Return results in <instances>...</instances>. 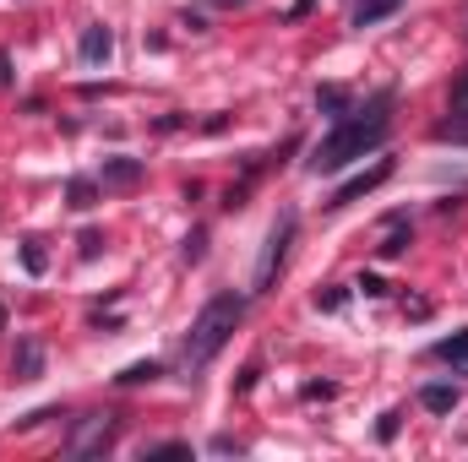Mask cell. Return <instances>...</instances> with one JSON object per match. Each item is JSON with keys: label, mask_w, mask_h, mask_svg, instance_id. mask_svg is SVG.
Segmentation results:
<instances>
[{"label": "cell", "mask_w": 468, "mask_h": 462, "mask_svg": "<svg viewBox=\"0 0 468 462\" xmlns=\"http://www.w3.org/2000/svg\"><path fill=\"white\" fill-rule=\"evenodd\" d=\"M431 136H436V142H452V147H468V110H452L447 120H436Z\"/></svg>", "instance_id": "cell-10"}, {"label": "cell", "mask_w": 468, "mask_h": 462, "mask_svg": "<svg viewBox=\"0 0 468 462\" xmlns=\"http://www.w3.org/2000/svg\"><path fill=\"white\" fill-rule=\"evenodd\" d=\"M387 174H392V158H376L365 174H354L349 185H338V191H333V202H327V207H349V202H359V196H370Z\"/></svg>", "instance_id": "cell-5"}, {"label": "cell", "mask_w": 468, "mask_h": 462, "mask_svg": "<svg viewBox=\"0 0 468 462\" xmlns=\"http://www.w3.org/2000/svg\"><path fill=\"white\" fill-rule=\"evenodd\" d=\"M202 250H207V229H191V239H186V261H202Z\"/></svg>", "instance_id": "cell-18"}, {"label": "cell", "mask_w": 468, "mask_h": 462, "mask_svg": "<svg viewBox=\"0 0 468 462\" xmlns=\"http://www.w3.org/2000/svg\"><path fill=\"white\" fill-rule=\"evenodd\" d=\"M436 359H447L458 375H468V332H452V338H441V343L431 348Z\"/></svg>", "instance_id": "cell-9"}, {"label": "cell", "mask_w": 468, "mask_h": 462, "mask_svg": "<svg viewBox=\"0 0 468 462\" xmlns=\"http://www.w3.org/2000/svg\"><path fill=\"white\" fill-rule=\"evenodd\" d=\"M66 202H71V207H82V213H88V207H93V202H99V180H88V174H77V180H71V185H66Z\"/></svg>", "instance_id": "cell-13"}, {"label": "cell", "mask_w": 468, "mask_h": 462, "mask_svg": "<svg viewBox=\"0 0 468 462\" xmlns=\"http://www.w3.org/2000/svg\"><path fill=\"white\" fill-rule=\"evenodd\" d=\"M316 110H327V115H349V93H344V88H322V93H316Z\"/></svg>", "instance_id": "cell-14"}, {"label": "cell", "mask_w": 468, "mask_h": 462, "mask_svg": "<svg viewBox=\"0 0 468 462\" xmlns=\"http://www.w3.org/2000/svg\"><path fill=\"white\" fill-rule=\"evenodd\" d=\"M294 229H300V213H294V207H283V213H278V224H272V234H267V256H261V267H256V289H261V294L278 283L283 256H289V245H294Z\"/></svg>", "instance_id": "cell-3"}, {"label": "cell", "mask_w": 468, "mask_h": 462, "mask_svg": "<svg viewBox=\"0 0 468 462\" xmlns=\"http://www.w3.org/2000/svg\"><path fill=\"white\" fill-rule=\"evenodd\" d=\"M147 457H191L186 441H164V446H147Z\"/></svg>", "instance_id": "cell-17"}, {"label": "cell", "mask_w": 468, "mask_h": 462, "mask_svg": "<svg viewBox=\"0 0 468 462\" xmlns=\"http://www.w3.org/2000/svg\"><path fill=\"white\" fill-rule=\"evenodd\" d=\"M11 375H16V381H38V375H44V348L33 343V338L16 343V364H11Z\"/></svg>", "instance_id": "cell-7"}, {"label": "cell", "mask_w": 468, "mask_h": 462, "mask_svg": "<svg viewBox=\"0 0 468 462\" xmlns=\"http://www.w3.org/2000/svg\"><path fill=\"white\" fill-rule=\"evenodd\" d=\"M22 267H27V272H44V267H49V261H44V250H38V239H27V245H22Z\"/></svg>", "instance_id": "cell-16"}, {"label": "cell", "mask_w": 468, "mask_h": 462, "mask_svg": "<svg viewBox=\"0 0 468 462\" xmlns=\"http://www.w3.org/2000/svg\"><path fill=\"white\" fill-rule=\"evenodd\" d=\"M136 180H142V163H136V158H110V163H104V191H110V185H115V191H131Z\"/></svg>", "instance_id": "cell-8"}, {"label": "cell", "mask_w": 468, "mask_h": 462, "mask_svg": "<svg viewBox=\"0 0 468 462\" xmlns=\"http://www.w3.org/2000/svg\"><path fill=\"white\" fill-rule=\"evenodd\" d=\"M344 299H349L344 289H327V294H316V305H322V310H344Z\"/></svg>", "instance_id": "cell-19"}, {"label": "cell", "mask_w": 468, "mask_h": 462, "mask_svg": "<svg viewBox=\"0 0 468 462\" xmlns=\"http://www.w3.org/2000/svg\"><path fill=\"white\" fill-rule=\"evenodd\" d=\"M115 381H120V386H142V381H158V364H153V359H147V364H125Z\"/></svg>", "instance_id": "cell-15"}, {"label": "cell", "mask_w": 468, "mask_h": 462, "mask_svg": "<svg viewBox=\"0 0 468 462\" xmlns=\"http://www.w3.org/2000/svg\"><path fill=\"white\" fill-rule=\"evenodd\" d=\"M359 289H365L370 299H381V294H387V283H381V278H359Z\"/></svg>", "instance_id": "cell-24"}, {"label": "cell", "mask_w": 468, "mask_h": 462, "mask_svg": "<svg viewBox=\"0 0 468 462\" xmlns=\"http://www.w3.org/2000/svg\"><path fill=\"white\" fill-rule=\"evenodd\" d=\"M392 93H381V99H370L365 110H349V115H338V125L316 142V152L305 158V169L311 174H338V169H349L354 158H365V152H376L381 142H387V131H392Z\"/></svg>", "instance_id": "cell-1"}, {"label": "cell", "mask_w": 468, "mask_h": 462, "mask_svg": "<svg viewBox=\"0 0 468 462\" xmlns=\"http://www.w3.org/2000/svg\"><path fill=\"white\" fill-rule=\"evenodd\" d=\"M398 419H403V414H381V425H376V436H381V441H392V436H398Z\"/></svg>", "instance_id": "cell-21"}, {"label": "cell", "mask_w": 468, "mask_h": 462, "mask_svg": "<svg viewBox=\"0 0 468 462\" xmlns=\"http://www.w3.org/2000/svg\"><path fill=\"white\" fill-rule=\"evenodd\" d=\"M0 327H5V310H0Z\"/></svg>", "instance_id": "cell-25"}, {"label": "cell", "mask_w": 468, "mask_h": 462, "mask_svg": "<svg viewBox=\"0 0 468 462\" xmlns=\"http://www.w3.org/2000/svg\"><path fill=\"white\" fill-rule=\"evenodd\" d=\"M115 436H120V419H115V414H93V419H82V425L71 430L66 452H71V457H93V452H104Z\"/></svg>", "instance_id": "cell-4"}, {"label": "cell", "mask_w": 468, "mask_h": 462, "mask_svg": "<svg viewBox=\"0 0 468 462\" xmlns=\"http://www.w3.org/2000/svg\"><path fill=\"white\" fill-rule=\"evenodd\" d=\"M452 110H468V71L452 82Z\"/></svg>", "instance_id": "cell-22"}, {"label": "cell", "mask_w": 468, "mask_h": 462, "mask_svg": "<svg viewBox=\"0 0 468 462\" xmlns=\"http://www.w3.org/2000/svg\"><path fill=\"white\" fill-rule=\"evenodd\" d=\"M403 245H409V234L392 229V234H387V245H381V256H403Z\"/></svg>", "instance_id": "cell-20"}, {"label": "cell", "mask_w": 468, "mask_h": 462, "mask_svg": "<svg viewBox=\"0 0 468 462\" xmlns=\"http://www.w3.org/2000/svg\"><path fill=\"white\" fill-rule=\"evenodd\" d=\"M420 403H425L431 414H452V408L463 403V392H458V386H425V392H420Z\"/></svg>", "instance_id": "cell-11"}, {"label": "cell", "mask_w": 468, "mask_h": 462, "mask_svg": "<svg viewBox=\"0 0 468 462\" xmlns=\"http://www.w3.org/2000/svg\"><path fill=\"white\" fill-rule=\"evenodd\" d=\"M213 452H218V457H239V452H245V446H239V441H234V436H218V441H213Z\"/></svg>", "instance_id": "cell-23"}, {"label": "cell", "mask_w": 468, "mask_h": 462, "mask_svg": "<svg viewBox=\"0 0 468 462\" xmlns=\"http://www.w3.org/2000/svg\"><path fill=\"white\" fill-rule=\"evenodd\" d=\"M403 0H359L354 5V27H370V22H381V16H392Z\"/></svg>", "instance_id": "cell-12"}, {"label": "cell", "mask_w": 468, "mask_h": 462, "mask_svg": "<svg viewBox=\"0 0 468 462\" xmlns=\"http://www.w3.org/2000/svg\"><path fill=\"white\" fill-rule=\"evenodd\" d=\"M239 316H245V299H239V294H218V299H207V305H202V316L191 321V338H186V364H191V370H197V364H207V359H213V353L234 338Z\"/></svg>", "instance_id": "cell-2"}, {"label": "cell", "mask_w": 468, "mask_h": 462, "mask_svg": "<svg viewBox=\"0 0 468 462\" xmlns=\"http://www.w3.org/2000/svg\"><path fill=\"white\" fill-rule=\"evenodd\" d=\"M110 49H115V33L110 27H82V44H77V55L88 60V66H99V60H110Z\"/></svg>", "instance_id": "cell-6"}]
</instances>
